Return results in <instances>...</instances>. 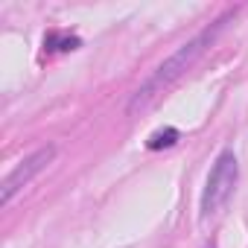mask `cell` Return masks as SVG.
<instances>
[{"label":"cell","instance_id":"obj_3","mask_svg":"<svg viewBox=\"0 0 248 248\" xmlns=\"http://www.w3.org/2000/svg\"><path fill=\"white\" fill-rule=\"evenodd\" d=\"M53 158H56V146H41V149H35L30 158H24V161L6 175L3 190H0V204H9V202L15 199V193H21L24 187H30V181H32L35 175H41V172L53 164Z\"/></svg>","mask_w":248,"mask_h":248},{"label":"cell","instance_id":"obj_4","mask_svg":"<svg viewBox=\"0 0 248 248\" xmlns=\"http://www.w3.org/2000/svg\"><path fill=\"white\" fill-rule=\"evenodd\" d=\"M181 140V135H178V129H158L149 140H146V149H152V152H158V149H167V146H175Z\"/></svg>","mask_w":248,"mask_h":248},{"label":"cell","instance_id":"obj_1","mask_svg":"<svg viewBox=\"0 0 248 248\" xmlns=\"http://www.w3.org/2000/svg\"><path fill=\"white\" fill-rule=\"evenodd\" d=\"M231 18H233V12L222 15L216 24L204 27L193 41L181 44V47H178L167 62H164V64H158V67H155V73H152V76H149L138 91H135V96H132V102H129V114L146 111V108H149V105H152V102H155L167 88H170V85H175V82H178V79H181V76H184V73H187V70H190V67H193L204 53H207V50H210V44L216 41V35L225 30V24H228Z\"/></svg>","mask_w":248,"mask_h":248},{"label":"cell","instance_id":"obj_5","mask_svg":"<svg viewBox=\"0 0 248 248\" xmlns=\"http://www.w3.org/2000/svg\"><path fill=\"white\" fill-rule=\"evenodd\" d=\"M44 44H47V50H76L82 41H79V38H73V35H70V38H59V35H50Z\"/></svg>","mask_w":248,"mask_h":248},{"label":"cell","instance_id":"obj_2","mask_svg":"<svg viewBox=\"0 0 248 248\" xmlns=\"http://www.w3.org/2000/svg\"><path fill=\"white\" fill-rule=\"evenodd\" d=\"M236 181H239L236 155H233L231 149H225V152L216 158V164H213V170H210V175H207V184H204V193H202V219L216 216V213L228 204V199L233 196Z\"/></svg>","mask_w":248,"mask_h":248}]
</instances>
